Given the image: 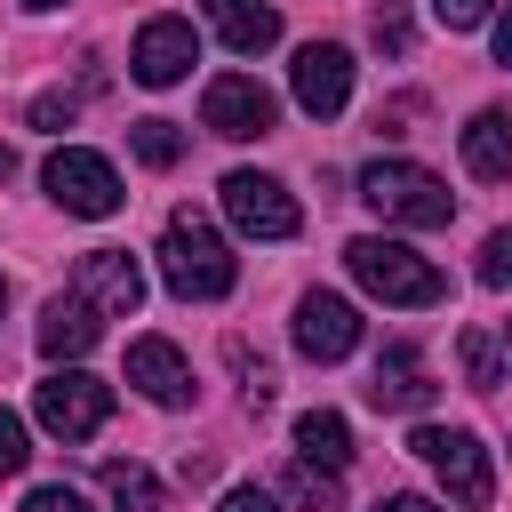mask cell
Returning a JSON list of instances; mask_svg holds the SVG:
<instances>
[{
  "mask_svg": "<svg viewBox=\"0 0 512 512\" xmlns=\"http://www.w3.org/2000/svg\"><path fill=\"white\" fill-rule=\"evenodd\" d=\"M160 280H168L184 304H216V296H232L240 264H232L224 232H216L200 208H176V216H168V232H160Z\"/></svg>",
  "mask_w": 512,
  "mask_h": 512,
  "instance_id": "1",
  "label": "cell"
},
{
  "mask_svg": "<svg viewBox=\"0 0 512 512\" xmlns=\"http://www.w3.org/2000/svg\"><path fill=\"white\" fill-rule=\"evenodd\" d=\"M344 264H352V280H360L376 304H400V312H424V304H440V296H448L440 264H432V256H416V248H408V240H392V232H360V240L344 248Z\"/></svg>",
  "mask_w": 512,
  "mask_h": 512,
  "instance_id": "2",
  "label": "cell"
},
{
  "mask_svg": "<svg viewBox=\"0 0 512 512\" xmlns=\"http://www.w3.org/2000/svg\"><path fill=\"white\" fill-rule=\"evenodd\" d=\"M360 200H368L384 224H408V232H440V224L456 216V192H448L432 168H416V160H376V168H360Z\"/></svg>",
  "mask_w": 512,
  "mask_h": 512,
  "instance_id": "3",
  "label": "cell"
},
{
  "mask_svg": "<svg viewBox=\"0 0 512 512\" xmlns=\"http://www.w3.org/2000/svg\"><path fill=\"white\" fill-rule=\"evenodd\" d=\"M408 448L440 472V488H448L464 512H480V504L496 496V464H488L480 432H464V424H416V440H408Z\"/></svg>",
  "mask_w": 512,
  "mask_h": 512,
  "instance_id": "4",
  "label": "cell"
},
{
  "mask_svg": "<svg viewBox=\"0 0 512 512\" xmlns=\"http://www.w3.org/2000/svg\"><path fill=\"white\" fill-rule=\"evenodd\" d=\"M216 200H224V216H232L248 240H296V224H304L296 192H288L280 176H264V168H232V176L216 184Z\"/></svg>",
  "mask_w": 512,
  "mask_h": 512,
  "instance_id": "5",
  "label": "cell"
},
{
  "mask_svg": "<svg viewBox=\"0 0 512 512\" xmlns=\"http://www.w3.org/2000/svg\"><path fill=\"white\" fill-rule=\"evenodd\" d=\"M32 416H40L56 440H96L104 416H112V384L88 376V368H56V376L32 392Z\"/></svg>",
  "mask_w": 512,
  "mask_h": 512,
  "instance_id": "6",
  "label": "cell"
},
{
  "mask_svg": "<svg viewBox=\"0 0 512 512\" xmlns=\"http://www.w3.org/2000/svg\"><path fill=\"white\" fill-rule=\"evenodd\" d=\"M40 184H48V200H56L64 216H112V208H120V176H112V160H104V152H88V144L48 152Z\"/></svg>",
  "mask_w": 512,
  "mask_h": 512,
  "instance_id": "7",
  "label": "cell"
},
{
  "mask_svg": "<svg viewBox=\"0 0 512 512\" xmlns=\"http://www.w3.org/2000/svg\"><path fill=\"white\" fill-rule=\"evenodd\" d=\"M272 120H280V96H272L256 72H216L208 96H200V128H216V136H232V144L264 136Z\"/></svg>",
  "mask_w": 512,
  "mask_h": 512,
  "instance_id": "8",
  "label": "cell"
},
{
  "mask_svg": "<svg viewBox=\"0 0 512 512\" xmlns=\"http://www.w3.org/2000/svg\"><path fill=\"white\" fill-rule=\"evenodd\" d=\"M192 64H200V32H192L184 16H152V24L136 32V48H128V72H136L144 88H176Z\"/></svg>",
  "mask_w": 512,
  "mask_h": 512,
  "instance_id": "9",
  "label": "cell"
},
{
  "mask_svg": "<svg viewBox=\"0 0 512 512\" xmlns=\"http://www.w3.org/2000/svg\"><path fill=\"white\" fill-rule=\"evenodd\" d=\"M288 88H296V104H304L312 120H336V112L352 104V48H336V40H312V48H296V72H288Z\"/></svg>",
  "mask_w": 512,
  "mask_h": 512,
  "instance_id": "10",
  "label": "cell"
},
{
  "mask_svg": "<svg viewBox=\"0 0 512 512\" xmlns=\"http://www.w3.org/2000/svg\"><path fill=\"white\" fill-rule=\"evenodd\" d=\"M72 296H88L104 320H128V312L144 304V272H136L128 248H88L80 272H72Z\"/></svg>",
  "mask_w": 512,
  "mask_h": 512,
  "instance_id": "11",
  "label": "cell"
},
{
  "mask_svg": "<svg viewBox=\"0 0 512 512\" xmlns=\"http://www.w3.org/2000/svg\"><path fill=\"white\" fill-rule=\"evenodd\" d=\"M352 344H360V312H352L344 296L312 288V296L296 304V352H304V360H344Z\"/></svg>",
  "mask_w": 512,
  "mask_h": 512,
  "instance_id": "12",
  "label": "cell"
},
{
  "mask_svg": "<svg viewBox=\"0 0 512 512\" xmlns=\"http://www.w3.org/2000/svg\"><path fill=\"white\" fill-rule=\"evenodd\" d=\"M128 384H136L152 408H184V400H192V368H184V352H176L168 336H136V344H128Z\"/></svg>",
  "mask_w": 512,
  "mask_h": 512,
  "instance_id": "13",
  "label": "cell"
},
{
  "mask_svg": "<svg viewBox=\"0 0 512 512\" xmlns=\"http://www.w3.org/2000/svg\"><path fill=\"white\" fill-rule=\"evenodd\" d=\"M432 376H424V352L416 344H384V360H376V376H368V400L376 408H392V416H416V408H432Z\"/></svg>",
  "mask_w": 512,
  "mask_h": 512,
  "instance_id": "14",
  "label": "cell"
},
{
  "mask_svg": "<svg viewBox=\"0 0 512 512\" xmlns=\"http://www.w3.org/2000/svg\"><path fill=\"white\" fill-rule=\"evenodd\" d=\"M96 336H104V312H96L88 296H72V288L48 296V312H40V352H48V360H80Z\"/></svg>",
  "mask_w": 512,
  "mask_h": 512,
  "instance_id": "15",
  "label": "cell"
},
{
  "mask_svg": "<svg viewBox=\"0 0 512 512\" xmlns=\"http://www.w3.org/2000/svg\"><path fill=\"white\" fill-rule=\"evenodd\" d=\"M208 24H216V40L232 56H264L280 40V8L272 0H208Z\"/></svg>",
  "mask_w": 512,
  "mask_h": 512,
  "instance_id": "16",
  "label": "cell"
},
{
  "mask_svg": "<svg viewBox=\"0 0 512 512\" xmlns=\"http://www.w3.org/2000/svg\"><path fill=\"white\" fill-rule=\"evenodd\" d=\"M296 456L344 472V464H352V424H344L336 408H304V416H296Z\"/></svg>",
  "mask_w": 512,
  "mask_h": 512,
  "instance_id": "17",
  "label": "cell"
},
{
  "mask_svg": "<svg viewBox=\"0 0 512 512\" xmlns=\"http://www.w3.org/2000/svg\"><path fill=\"white\" fill-rule=\"evenodd\" d=\"M464 168L472 176H512V112H472V128H464Z\"/></svg>",
  "mask_w": 512,
  "mask_h": 512,
  "instance_id": "18",
  "label": "cell"
},
{
  "mask_svg": "<svg viewBox=\"0 0 512 512\" xmlns=\"http://www.w3.org/2000/svg\"><path fill=\"white\" fill-rule=\"evenodd\" d=\"M104 496H112V512H168V496L144 464H104Z\"/></svg>",
  "mask_w": 512,
  "mask_h": 512,
  "instance_id": "19",
  "label": "cell"
},
{
  "mask_svg": "<svg viewBox=\"0 0 512 512\" xmlns=\"http://www.w3.org/2000/svg\"><path fill=\"white\" fill-rule=\"evenodd\" d=\"M128 144H136L144 168H176V160H184V128H176V120H136Z\"/></svg>",
  "mask_w": 512,
  "mask_h": 512,
  "instance_id": "20",
  "label": "cell"
},
{
  "mask_svg": "<svg viewBox=\"0 0 512 512\" xmlns=\"http://www.w3.org/2000/svg\"><path fill=\"white\" fill-rule=\"evenodd\" d=\"M288 496H296L304 512H336V504H344V496H336V472H328V464H304V456L288 464Z\"/></svg>",
  "mask_w": 512,
  "mask_h": 512,
  "instance_id": "21",
  "label": "cell"
},
{
  "mask_svg": "<svg viewBox=\"0 0 512 512\" xmlns=\"http://www.w3.org/2000/svg\"><path fill=\"white\" fill-rule=\"evenodd\" d=\"M368 40H376L384 56H408V40H416V24H408V0H376V8H368Z\"/></svg>",
  "mask_w": 512,
  "mask_h": 512,
  "instance_id": "22",
  "label": "cell"
},
{
  "mask_svg": "<svg viewBox=\"0 0 512 512\" xmlns=\"http://www.w3.org/2000/svg\"><path fill=\"white\" fill-rule=\"evenodd\" d=\"M456 352H464V376H472L480 392H496V384H504V360H496V336H488V328H464V344H456Z\"/></svg>",
  "mask_w": 512,
  "mask_h": 512,
  "instance_id": "23",
  "label": "cell"
},
{
  "mask_svg": "<svg viewBox=\"0 0 512 512\" xmlns=\"http://www.w3.org/2000/svg\"><path fill=\"white\" fill-rule=\"evenodd\" d=\"M496 16V0H432V24L440 32H480Z\"/></svg>",
  "mask_w": 512,
  "mask_h": 512,
  "instance_id": "24",
  "label": "cell"
},
{
  "mask_svg": "<svg viewBox=\"0 0 512 512\" xmlns=\"http://www.w3.org/2000/svg\"><path fill=\"white\" fill-rule=\"evenodd\" d=\"M480 288H512V232L480 240Z\"/></svg>",
  "mask_w": 512,
  "mask_h": 512,
  "instance_id": "25",
  "label": "cell"
},
{
  "mask_svg": "<svg viewBox=\"0 0 512 512\" xmlns=\"http://www.w3.org/2000/svg\"><path fill=\"white\" fill-rule=\"evenodd\" d=\"M24 456H32L24 416H8V408H0V480H8V472H24Z\"/></svg>",
  "mask_w": 512,
  "mask_h": 512,
  "instance_id": "26",
  "label": "cell"
},
{
  "mask_svg": "<svg viewBox=\"0 0 512 512\" xmlns=\"http://www.w3.org/2000/svg\"><path fill=\"white\" fill-rule=\"evenodd\" d=\"M24 512H88V496H80V488H64V480H48V488H32V496H24Z\"/></svg>",
  "mask_w": 512,
  "mask_h": 512,
  "instance_id": "27",
  "label": "cell"
},
{
  "mask_svg": "<svg viewBox=\"0 0 512 512\" xmlns=\"http://www.w3.org/2000/svg\"><path fill=\"white\" fill-rule=\"evenodd\" d=\"M32 128H72V96H32Z\"/></svg>",
  "mask_w": 512,
  "mask_h": 512,
  "instance_id": "28",
  "label": "cell"
},
{
  "mask_svg": "<svg viewBox=\"0 0 512 512\" xmlns=\"http://www.w3.org/2000/svg\"><path fill=\"white\" fill-rule=\"evenodd\" d=\"M216 512H280V496H264V488H232Z\"/></svg>",
  "mask_w": 512,
  "mask_h": 512,
  "instance_id": "29",
  "label": "cell"
},
{
  "mask_svg": "<svg viewBox=\"0 0 512 512\" xmlns=\"http://www.w3.org/2000/svg\"><path fill=\"white\" fill-rule=\"evenodd\" d=\"M376 512H448V504H432V496H376Z\"/></svg>",
  "mask_w": 512,
  "mask_h": 512,
  "instance_id": "30",
  "label": "cell"
},
{
  "mask_svg": "<svg viewBox=\"0 0 512 512\" xmlns=\"http://www.w3.org/2000/svg\"><path fill=\"white\" fill-rule=\"evenodd\" d=\"M496 64H512V8L496 16Z\"/></svg>",
  "mask_w": 512,
  "mask_h": 512,
  "instance_id": "31",
  "label": "cell"
},
{
  "mask_svg": "<svg viewBox=\"0 0 512 512\" xmlns=\"http://www.w3.org/2000/svg\"><path fill=\"white\" fill-rule=\"evenodd\" d=\"M8 176H16V152H8V144H0V184H8Z\"/></svg>",
  "mask_w": 512,
  "mask_h": 512,
  "instance_id": "32",
  "label": "cell"
},
{
  "mask_svg": "<svg viewBox=\"0 0 512 512\" xmlns=\"http://www.w3.org/2000/svg\"><path fill=\"white\" fill-rule=\"evenodd\" d=\"M24 8H56V0H24Z\"/></svg>",
  "mask_w": 512,
  "mask_h": 512,
  "instance_id": "33",
  "label": "cell"
}]
</instances>
